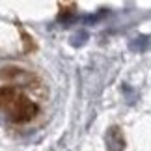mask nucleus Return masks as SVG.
<instances>
[{
    "mask_svg": "<svg viewBox=\"0 0 151 151\" xmlns=\"http://www.w3.org/2000/svg\"><path fill=\"white\" fill-rule=\"evenodd\" d=\"M147 47H149V37H146V36H140V37H136L134 41H131L132 50H146Z\"/></svg>",
    "mask_w": 151,
    "mask_h": 151,
    "instance_id": "1",
    "label": "nucleus"
},
{
    "mask_svg": "<svg viewBox=\"0 0 151 151\" xmlns=\"http://www.w3.org/2000/svg\"><path fill=\"white\" fill-rule=\"evenodd\" d=\"M86 37H88V34H86V32H80V34H77V36L73 37V39H75V41H73V45H82V43L86 41Z\"/></svg>",
    "mask_w": 151,
    "mask_h": 151,
    "instance_id": "2",
    "label": "nucleus"
}]
</instances>
